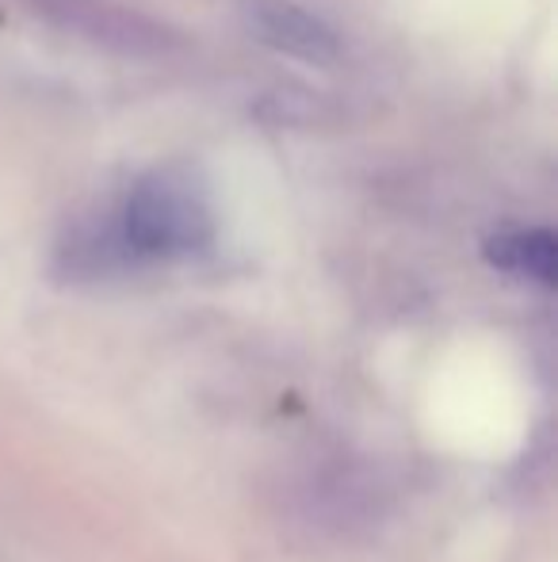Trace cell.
<instances>
[{
    "label": "cell",
    "instance_id": "cell-1",
    "mask_svg": "<svg viewBox=\"0 0 558 562\" xmlns=\"http://www.w3.org/2000/svg\"><path fill=\"white\" fill-rule=\"evenodd\" d=\"M215 237L203 192L176 169L153 172L130 188L119 215V245L138 260H176L207 249Z\"/></svg>",
    "mask_w": 558,
    "mask_h": 562
},
{
    "label": "cell",
    "instance_id": "cell-2",
    "mask_svg": "<svg viewBox=\"0 0 558 562\" xmlns=\"http://www.w3.org/2000/svg\"><path fill=\"white\" fill-rule=\"evenodd\" d=\"M249 31H253L261 43H269L272 50H283L291 58H306L329 66L341 54L337 35L318 20V15L303 12L298 4L287 0H249Z\"/></svg>",
    "mask_w": 558,
    "mask_h": 562
},
{
    "label": "cell",
    "instance_id": "cell-3",
    "mask_svg": "<svg viewBox=\"0 0 558 562\" xmlns=\"http://www.w3.org/2000/svg\"><path fill=\"white\" fill-rule=\"evenodd\" d=\"M486 260L493 268L521 280H536L544 288L555 283L558 272V241L551 229H501L486 241Z\"/></svg>",
    "mask_w": 558,
    "mask_h": 562
}]
</instances>
